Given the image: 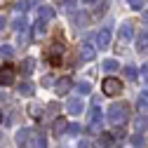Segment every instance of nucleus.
Segmentation results:
<instances>
[{
    "label": "nucleus",
    "instance_id": "13",
    "mask_svg": "<svg viewBox=\"0 0 148 148\" xmlns=\"http://www.w3.org/2000/svg\"><path fill=\"white\" fill-rule=\"evenodd\" d=\"M66 127H68V122H66V120H54V127H52L54 136H61V134L66 132Z\"/></svg>",
    "mask_w": 148,
    "mask_h": 148
},
{
    "label": "nucleus",
    "instance_id": "6",
    "mask_svg": "<svg viewBox=\"0 0 148 148\" xmlns=\"http://www.w3.org/2000/svg\"><path fill=\"white\" fill-rule=\"evenodd\" d=\"M110 45V31L108 28H101L99 33H97V47L99 49H106Z\"/></svg>",
    "mask_w": 148,
    "mask_h": 148
},
{
    "label": "nucleus",
    "instance_id": "11",
    "mask_svg": "<svg viewBox=\"0 0 148 148\" xmlns=\"http://www.w3.org/2000/svg\"><path fill=\"white\" fill-rule=\"evenodd\" d=\"M71 87H73V80L71 78H61V80H57V87L54 89H57V94H66Z\"/></svg>",
    "mask_w": 148,
    "mask_h": 148
},
{
    "label": "nucleus",
    "instance_id": "21",
    "mask_svg": "<svg viewBox=\"0 0 148 148\" xmlns=\"http://www.w3.org/2000/svg\"><path fill=\"white\" fill-rule=\"evenodd\" d=\"M19 94L31 97V94H33V85H31V82H21V85H19Z\"/></svg>",
    "mask_w": 148,
    "mask_h": 148
},
{
    "label": "nucleus",
    "instance_id": "36",
    "mask_svg": "<svg viewBox=\"0 0 148 148\" xmlns=\"http://www.w3.org/2000/svg\"><path fill=\"white\" fill-rule=\"evenodd\" d=\"M0 122H3V110H0Z\"/></svg>",
    "mask_w": 148,
    "mask_h": 148
},
{
    "label": "nucleus",
    "instance_id": "10",
    "mask_svg": "<svg viewBox=\"0 0 148 148\" xmlns=\"http://www.w3.org/2000/svg\"><path fill=\"white\" fill-rule=\"evenodd\" d=\"M120 38H122V40H132V38H134V24H132V21H125V24L120 26Z\"/></svg>",
    "mask_w": 148,
    "mask_h": 148
},
{
    "label": "nucleus",
    "instance_id": "23",
    "mask_svg": "<svg viewBox=\"0 0 148 148\" xmlns=\"http://www.w3.org/2000/svg\"><path fill=\"white\" fill-rule=\"evenodd\" d=\"M12 54H14V47H12V45H7V42H5L3 47H0V57H5V59H10Z\"/></svg>",
    "mask_w": 148,
    "mask_h": 148
},
{
    "label": "nucleus",
    "instance_id": "33",
    "mask_svg": "<svg viewBox=\"0 0 148 148\" xmlns=\"http://www.w3.org/2000/svg\"><path fill=\"white\" fill-rule=\"evenodd\" d=\"M78 148H89V141H85V139H82V141L78 143Z\"/></svg>",
    "mask_w": 148,
    "mask_h": 148
},
{
    "label": "nucleus",
    "instance_id": "12",
    "mask_svg": "<svg viewBox=\"0 0 148 148\" xmlns=\"http://www.w3.org/2000/svg\"><path fill=\"white\" fill-rule=\"evenodd\" d=\"M134 129H136V134H141V132H146L148 129V118L141 113V115H136V120H134Z\"/></svg>",
    "mask_w": 148,
    "mask_h": 148
},
{
    "label": "nucleus",
    "instance_id": "3",
    "mask_svg": "<svg viewBox=\"0 0 148 148\" xmlns=\"http://www.w3.org/2000/svg\"><path fill=\"white\" fill-rule=\"evenodd\" d=\"M12 82H14V68H12L10 64L0 66V85H3V87H10Z\"/></svg>",
    "mask_w": 148,
    "mask_h": 148
},
{
    "label": "nucleus",
    "instance_id": "2",
    "mask_svg": "<svg viewBox=\"0 0 148 148\" xmlns=\"http://www.w3.org/2000/svg\"><path fill=\"white\" fill-rule=\"evenodd\" d=\"M101 89H103L106 97H115V94L122 92V82H120L118 78H106V80L101 82Z\"/></svg>",
    "mask_w": 148,
    "mask_h": 148
},
{
    "label": "nucleus",
    "instance_id": "30",
    "mask_svg": "<svg viewBox=\"0 0 148 148\" xmlns=\"http://www.w3.org/2000/svg\"><path fill=\"white\" fill-rule=\"evenodd\" d=\"M129 5H132V10H141L143 7V0H129Z\"/></svg>",
    "mask_w": 148,
    "mask_h": 148
},
{
    "label": "nucleus",
    "instance_id": "18",
    "mask_svg": "<svg viewBox=\"0 0 148 148\" xmlns=\"http://www.w3.org/2000/svg\"><path fill=\"white\" fill-rule=\"evenodd\" d=\"M64 49H61V45H54L52 49H49V61L52 64H59V54H61Z\"/></svg>",
    "mask_w": 148,
    "mask_h": 148
},
{
    "label": "nucleus",
    "instance_id": "31",
    "mask_svg": "<svg viewBox=\"0 0 148 148\" xmlns=\"http://www.w3.org/2000/svg\"><path fill=\"white\" fill-rule=\"evenodd\" d=\"M141 78L148 82V64H143V66H141Z\"/></svg>",
    "mask_w": 148,
    "mask_h": 148
},
{
    "label": "nucleus",
    "instance_id": "8",
    "mask_svg": "<svg viewBox=\"0 0 148 148\" xmlns=\"http://www.w3.org/2000/svg\"><path fill=\"white\" fill-rule=\"evenodd\" d=\"M31 143H33V148H47V139H45L42 132H38V129L31 132Z\"/></svg>",
    "mask_w": 148,
    "mask_h": 148
},
{
    "label": "nucleus",
    "instance_id": "17",
    "mask_svg": "<svg viewBox=\"0 0 148 148\" xmlns=\"http://www.w3.org/2000/svg\"><path fill=\"white\" fill-rule=\"evenodd\" d=\"M38 12H40V19H42V21H47V19H52V16H54V10H52L49 5H42Z\"/></svg>",
    "mask_w": 148,
    "mask_h": 148
},
{
    "label": "nucleus",
    "instance_id": "14",
    "mask_svg": "<svg viewBox=\"0 0 148 148\" xmlns=\"http://www.w3.org/2000/svg\"><path fill=\"white\" fill-rule=\"evenodd\" d=\"M97 148H113V136L110 134H101L97 141Z\"/></svg>",
    "mask_w": 148,
    "mask_h": 148
},
{
    "label": "nucleus",
    "instance_id": "27",
    "mask_svg": "<svg viewBox=\"0 0 148 148\" xmlns=\"http://www.w3.org/2000/svg\"><path fill=\"white\" fill-rule=\"evenodd\" d=\"M125 73H127V78H129V80H136V78H139V73H136V68H134V66H127V68H125Z\"/></svg>",
    "mask_w": 148,
    "mask_h": 148
},
{
    "label": "nucleus",
    "instance_id": "7",
    "mask_svg": "<svg viewBox=\"0 0 148 148\" xmlns=\"http://www.w3.org/2000/svg\"><path fill=\"white\" fill-rule=\"evenodd\" d=\"M82 108H85V106H82V99H68V101H66V110H68L71 115H80Z\"/></svg>",
    "mask_w": 148,
    "mask_h": 148
},
{
    "label": "nucleus",
    "instance_id": "29",
    "mask_svg": "<svg viewBox=\"0 0 148 148\" xmlns=\"http://www.w3.org/2000/svg\"><path fill=\"white\" fill-rule=\"evenodd\" d=\"M31 5H33V0H21V3L16 5V10H21V12H24V10H28Z\"/></svg>",
    "mask_w": 148,
    "mask_h": 148
},
{
    "label": "nucleus",
    "instance_id": "5",
    "mask_svg": "<svg viewBox=\"0 0 148 148\" xmlns=\"http://www.w3.org/2000/svg\"><path fill=\"white\" fill-rule=\"evenodd\" d=\"M94 57H97V47L92 45V42H85V45L80 47V59H82V61H92Z\"/></svg>",
    "mask_w": 148,
    "mask_h": 148
},
{
    "label": "nucleus",
    "instance_id": "35",
    "mask_svg": "<svg viewBox=\"0 0 148 148\" xmlns=\"http://www.w3.org/2000/svg\"><path fill=\"white\" fill-rule=\"evenodd\" d=\"M82 3H87V5H89V3H97V0H82Z\"/></svg>",
    "mask_w": 148,
    "mask_h": 148
},
{
    "label": "nucleus",
    "instance_id": "16",
    "mask_svg": "<svg viewBox=\"0 0 148 148\" xmlns=\"http://www.w3.org/2000/svg\"><path fill=\"white\" fill-rule=\"evenodd\" d=\"M33 66H35V61L28 57V59H24L21 61V73H24V75H31V73H33Z\"/></svg>",
    "mask_w": 148,
    "mask_h": 148
},
{
    "label": "nucleus",
    "instance_id": "25",
    "mask_svg": "<svg viewBox=\"0 0 148 148\" xmlns=\"http://www.w3.org/2000/svg\"><path fill=\"white\" fill-rule=\"evenodd\" d=\"M132 146H134V148H143V146H146L143 136H141V134H134V136H132Z\"/></svg>",
    "mask_w": 148,
    "mask_h": 148
},
{
    "label": "nucleus",
    "instance_id": "34",
    "mask_svg": "<svg viewBox=\"0 0 148 148\" xmlns=\"http://www.w3.org/2000/svg\"><path fill=\"white\" fill-rule=\"evenodd\" d=\"M5 28V19H3V16H0V31H3Z\"/></svg>",
    "mask_w": 148,
    "mask_h": 148
},
{
    "label": "nucleus",
    "instance_id": "24",
    "mask_svg": "<svg viewBox=\"0 0 148 148\" xmlns=\"http://www.w3.org/2000/svg\"><path fill=\"white\" fill-rule=\"evenodd\" d=\"M78 92H80V94L85 97V94H89V92H92V85H89L87 80H82V82L78 85Z\"/></svg>",
    "mask_w": 148,
    "mask_h": 148
},
{
    "label": "nucleus",
    "instance_id": "20",
    "mask_svg": "<svg viewBox=\"0 0 148 148\" xmlns=\"http://www.w3.org/2000/svg\"><path fill=\"white\" fill-rule=\"evenodd\" d=\"M33 33H35V38L45 35V21H42V19H38V21H35V26H33Z\"/></svg>",
    "mask_w": 148,
    "mask_h": 148
},
{
    "label": "nucleus",
    "instance_id": "1",
    "mask_svg": "<svg viewBox=\"0 0 148 148\" xmlns=\"http://www.w3.org/2000/svg\"><path fill=\"white\" fill-rule=\"evenodd\" d=\"M127 118H129V108H127V103H113V106L108 108V122H110V125L122 127V125L127 122Z\"/></svg>",
    "mask_w": 148,
    "mask_h": 148
},
{
    "label": "nucleus",
    "instance_id": "32",
    "mask_svg": "<svg viewBox=\"0 0 148 148\" xmlns=\"http://www.w3.org/2000/svg\"><path fill=\"white\" fill-rule=\"evenodd\" d=\"M73 5H75V0H66V3H64L66 10H73Z\"/></svg>",
    "mask_w": 148,
    "mask_h": 148
},
{
    "label": "nucleus",
    "instance_id": "26",
    "mask_svg": "<svg viewBox=\"0 0 148 148\" xmlns=\"http://www.w3.org/2000/svg\"><path fill=\"white\" fill-rule=\"evenodd\" d=\"M12 28H14V31H24V28H26V19H24V16H19V19H14Z\"/></svg>",
    "mask_w": 148,
    "mask_h": 148
},
{
    "label": "nucleus",
    "instance_id": "22",
    "mask_svg": "<svg viewBox=\"0 0 148 148\" xmlns=\"http://www.w3.org/2000/svg\"><path fill=\"white\" fill-rule=\"evenodd\" d=\"M101 66H103V71H118V68H120V64H118L115 59H106Z\"/></svg>",
    "mask_w": 148,
    "mask_h": 148
},
{
    "label": "nucleus",
    "instance_id": "4",
    "mask_svg": "<svg viewBox=\"0 0 148 148\" xmlns=\"http://www.w3.org/2000/svg\"><path fill=\"white\" fill-rule=\"evenodd\" d=\"M99 127H101V110H99V108H92L87 129H89V132H99Z\"/></svg>",
    "mask_w": 148,
    "mask_h": 148
},
{
    "label": "nucleus",
    "instance_id": "19",
    "mask_svg": "<svg viewBox=\"0 0 148 148\" xmlns=\"http://www.w3.org/2000/svg\"><path fill=\"white\" fill-rule=\"evenodd\" d=\"M31 132H33V129H19V132H16V141H19V143L28 141L31 139Z\"/></svg>",
    "mask_w": 148,
    "mask_h": 148
},
{
    "label": "nucleus",
    "instance_id": "28",
    "mask_svg": "<svg viewBox=\"0 0 148 148\" xmlns=\"http://www.w3.org/2000/svg\"><path fill=\"white\" fill-rule=\"evenodd\" d=\"M66 132H68V134H78V132H80V127H78L75 122H68V127H66Z\"/></svg>",
    "mask_w": 148,
    "mask_h": 148
},
{
    "label": "nucleus",
    "instance_id": "15",
    "mask_svg": "<svg viewBox=\"0 0 148 148\" xmlns=\"http://www.w3.org/2000/svg\"><path fill=\"white\" fill-rule=\"evenodd\" d=\"M136 108H139V110H146V108H148V89H143L141 94H139V99H136Z\"/></svg>",
    "mask_w": 148,
    "mask_h": 148
},
{
    "label": "nucleus",
    "instance_id": "9",
    "mask_svg": "<svg viewBox=\"0 0 148 148\" xmlns=\"http://www.w3.org/2000/svg\"><path fill=\"white\" fill-rule=\"evenodd\" d=\"M136 49L141 54H148V31H139V38H136Z\"/></svg>",
    "mask_w": 148,
    "mask_h": 148
}]
</instances>
